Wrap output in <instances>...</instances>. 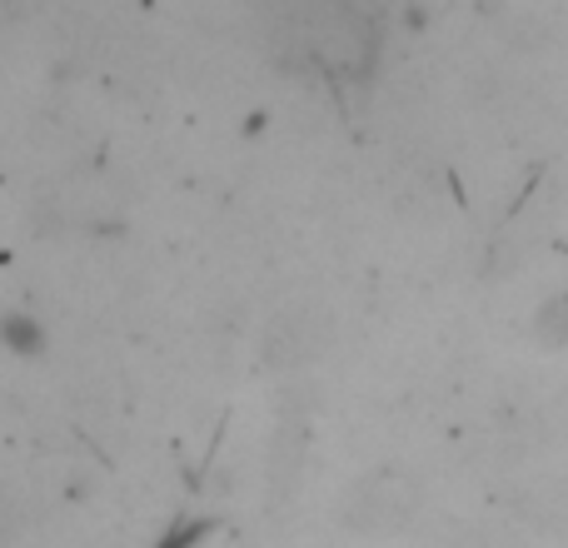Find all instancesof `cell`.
<instances>
[{
	"label": "cell",
	"instance_id": "cell-1",
	"mask_svg": "<svg viewBox=\"0 0 568 548\" xmlns=\"http://www.w3.org/2000/svg\"><path fill=\"white\" fill-rule=\"evenodd\" d=\"M419 499H424V489L414 474L374 469V474H364V479L349 489V499H344V524L359 534L404 529V524L414 519V509H419Z\"/></svg>",
	"mask_w": 568,
	"mask_h": 548
},
{
	"label": "cell",
	"instance_id": "cell-2",
	"mask_svg": "<svg viewBox=\"0 0 568 548\" xmlns=\"http://www.w3.org/2000/svg\"><path fill=\"white\" fill-rule=\"evenodd\" d=\"M334 339V319L320 304H290L270 319L265 334V359L275 369H294V364H314Z\"/></svg>",
	"mask_w": 568,
	"mask_h": 548
}]
</instances>
